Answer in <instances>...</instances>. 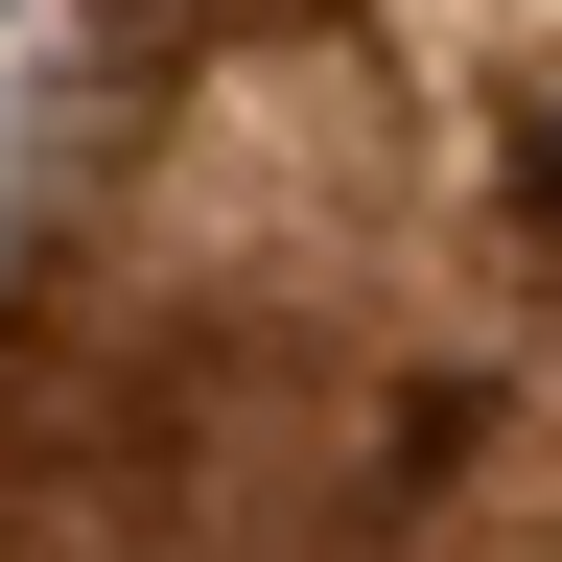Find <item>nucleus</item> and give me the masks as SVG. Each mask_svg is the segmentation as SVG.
Wrapping results in <instances>:
<instances>
[{
	"label": "nucleus",
	"mask_w": 562,
	"mask_h": 562,
	"mask_svg": "<svg viewBox=\"0 0 562 562\" xmlns=\"http://www.w3.org/2000/svg\"><path fill=\"white\" fill-rule=\"evenodd\" d=\"M140 24H258V0H140Z\"/></svg>",
	"instance_id": "nucleus-1"
}]
</instances>
